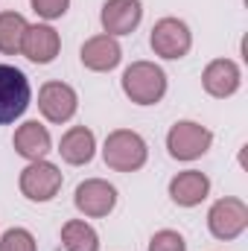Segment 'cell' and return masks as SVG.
<instances>
[{"label":"cell","mask_w":248,"mask_h":251,"mask_svg":"<svg viewBox=\"0 0 248 251\" xmlns=\"http://www.w3.org/2000/svg\"><path fill=\"white\" fill-rule=\"evenodd\" d=\"M123 91L137 105H155L167 94V73L152 62H134L123 73Z\"/></svg>","instance_id":"6da1fadb"},{"label":"cell","mask_w":248,"mask_h":251,"mask_svg":"<svg viewBox=\"0 0 248 251\" xmlns=\"http://www.w3.org/2000/svg\"><path fill=\"white\" fill-rule=\"evenodd\" d=\"M62 187V173L59 167L47 164V161H32L24 173H21V193L29 201H50Z\"/></svg>","instance_id":"52a82bcc"},{"label":"cell","mask_w":248,"mask_h":251,"mask_svg":"<svg viewBox=\"0 0 248 251\" xmlns=\"http://www.w3.org/2000/svg\"><path fill=\"white\" fill-rule=\"evenodd\" d=\"M143 18L140 0H108L102 6V26L108 35H128Z\"/></svg>","instance_id":"8fae6325"},{"label":"cell","mask_w":248,"mask_h":251,"mask_svg":"<svg viewBox=\"0 0 248 251\" xmlns=\"http://www.w3.org/2000/svg\"><path fill=\"white\" fill-rule=\"evenodd\" d=\"M152 50L164 59H181L190 53V44H193V35L187 29L184 21L178 18H161L155 26H152V38H149Z\"/></svg>","instance_id":"5b68a950"},{"label":"cell","mask_w":248,"mask_h":251,"mask_svg":"<svg viewBox=\"0 0 248 251\" xmlns=\"http://www.w3.org/2000/svg\"><path fill=\"white\" fill-rule=\"evenodd\" d=\"M26 108H29L26 76L12 64H0V126L15 123Z\"/></svg>","instance_id":"3957f363"},{"label":"cell","mask_w":248,"mask_h":251,"mask_svg":"<svg viewBox=\"0 0 248 251\" xmlns=\"http://www.w3.org/2000/svg\"><path fill=\"white\" fill-rule=\"evenodd\" d=\"M210 143H213V134L204 126L190 123V120L175 123L170 128V134H167V149L178 161H196V158H201L210 149Z\"/></svg>","instance_id":"277c9868"},{"label":"cell","mask_w":248,"mask_h":251,"mask_svg":"<svg viewBox=\"0 0 248 251\" xmlns=\"http://www.w3.org/2000/svg\"><path fill=\"white\" fill-rule=\"evenodd\" d=\"M0 251H35V237L26 228H12L0 237Z\"/></svg>","instance_id":"d6986e66"},{"label":"cell","mask_w":248,"mask_h":251,"mask_svg":"<svg viewBox=\"0 0 248 251\" xmlns=\"http://www.w3.org/2000/svg\"><path fill=\"white\" fill-rule=\"evenodd\" d=\"M29 3H32V9H35L41 18H47V21L62 18L64 12H67V6H70V0H29Z\"/></svg>","instance_id":"44dd1931"},{"label":"cell","mask_w":248,"mask_h":251,"mask_svg":"<svg viewBox=\"0 0 248 251\" xmlns=\"http://www.w3.org/2000/svg\"><path fill=\"white\" fill-rule=\"evenodd\" d=\"M201 85H204V91L210 97L225 100V97L237 94V88H240V67L231 62V59H216V62H210L204 67Z\"/></svg>","instance_id":"7c38bea8"},{"label":"cell","mask_w":248,"mask_h":251,"mask_svg":"<svg viewBox=\"0 0 248 251\" xmlns=\"http://www.w3.org/2000/svg\"><path fill=\"white\" fill-rule=\"evenodd\" d=\"M76 105H79L76 91L64 82H47L38 91V108L50 123H67L76 114Z\"/></svg>","instance_id":"ba28073f"},{"label":"cell","mask_w":248,"mask_h":251,"mask_svg":"<svg viewBox=\"0 0 248 251\" xmlns=\"http://www.w3.org/2000/svg\"><path fill=\"white\" fill-rule=\"evenodd\" d=\"M26 26L29 24L24 21V15H18V12H0V53H6V56L21 53Z\"/></svg>","instance_id":"e0dca14e"},{"label":"cell","mask_w":248,"mask_h":251,"mask_svg":"<svg viewBox=\"0 0 248 251\" xmlns=\"http://www.w3.org/2000/svg\"><path fill=\"white\" fill-rule=\"evenodd\" d=\"M94 149H97L94 131H91V128H85V126H73V128L62 137V146H59L62 158L67 161V164H73V167L88 164V161L94 158Z\"/></svg>","instance_id":"2e32d148"},{"label":"cell","mask_w":248,"mask_h":251,"mask_svg":"<svg viewBox=\"0 0 248 251\" xmlns=\"http://www.w3.org/2000/svg\"><path fill=\"white\" fill-rule=\"evenodd\" d=\"M120 44L114 35H97L91 41L82 44V64L88 70H97V73H105V70H114L120 64Z\"/></svg>","instance_id":"4fadbf2b"},{"label":"cell","mask_w":248,"mask_h":251,"mask_svg":"<svg viewBox=\"0 0 248 251\" xmlns=\"http://www.w3.org/2000/svg\"><path fill=\"white\" fill-rule=\"evenodd\" d=\"M102 158L117 173H134V170H140L146 164V140L137 131L117 128V131H111L105 137Z\"/></svg>","instance_id":"7a4b0ae2"},{"label":"cell","mask_w":248,"mask_h":251,"mask_svg":"<svg viewBox=\"0 0 248 251\" xmlns=\"http://www.w3.org/2000/svg\"><path fill=\"white\" fill-rule=\"evenodd\" d=\"M73 201L85 216H108L117 204V190L102 178H91V181H82L76 187Z\"/></svg>","instance_id":"9c48e42d"},{"label":"cell","mask_w":248,"mask_h":251,"mask_svg":"<svg viewBox=\"0 0 248 251\" xmlns=\"http://www.w3.org/2000/svg\"><path fill=\"white\" fill-rule=\"evenodd\" d=\"M149 251H187V243L178 231H158L149 243Z\"/></svg>","instance_id":"ffe728a7"},{"label":"cell","mask_w":248,"mask_h":251,"mask_svg":"<svg viewBox=\"0 0 248 251\" xmlns=\"http://www.w3.org/2000/svg\"><path fill=\"white\" fill-rule=\"evenodd\" d=\"M59 32L47 24H35V26H26L24 32V44H21V53L35 64H50L59 56Z\"/></svg>","instance_id":"30bf717a"},{"label":"cell","mask_w":248,"mask_h":251,"mask_svg":"<svg viewBox=\"0 0 248 251\" xmlns=\"http://www.w3.org/2000/svg\"><path fill=\"white\" fill-rule=\"evenodd\" d=\"M15 149L26 161H41L50 152V131L38 120H29V123H24L15 131Z\"/></svg>","instance_id":"9a60e30c"},{"label":"cell","mask_w":248,"mask_h":251,"mask_svg":"<svg viewBox=\"0 0 248 251\" xmlns=\"http://www.w3.org/2000/svg\"><path fill=\"white\" fill-rule=\"evenodd\" d=\"M210 193V178L198 170H187V173H178L173 181H170V196L175 204L181 207H196L207 199Z\"/></svg>","instance_id":"5bb4252c"},{"label":"cell","mask_w":248,"mask_h":251,"mask_svg":"<svg viewBox=\"0 0 248 251\" xmlns=\"http://www.w3.org/2000/svg\"><path fill=\"white\" fill-rule=\"evenodd\" d=\"M62 243L67 251H99V237L97 231L82 222V219H70L62 228Z\"/></svg>","instance_id":"ac0fdd59"},{"label":"cell","mask_w":248,"mask_h":251,"mask_svg":"<svg viewBox=\"0 0 248 251\" xmlns=\"http://www.w3.org/2000/svg\"><path fill=\"white\" fill-rule=\"evenodd\" d=\"M207 225H210V234L216 240H234V237H240L248 225L246 201H240V199H219L210 207V213H207Z\"/></svg>","instance_id":"8992f818"}]
</instances>
